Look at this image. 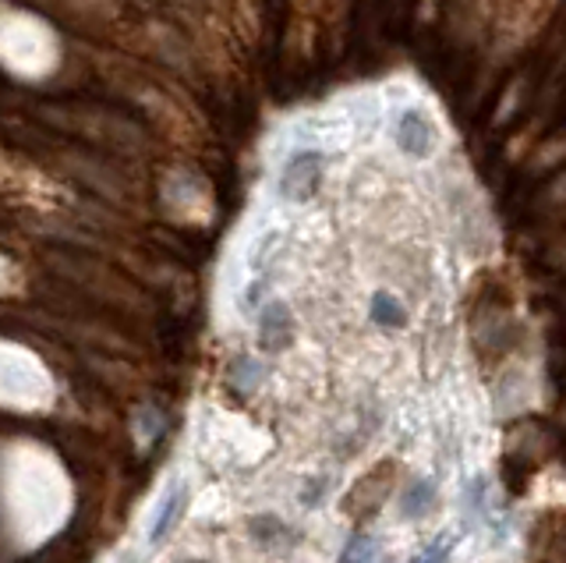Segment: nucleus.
<instances>
[{
    "label": "nucleus",
    "instance_id": "1",
    "mask_svg": "<svg viewBox=\"0 0 566 563\" xmlns=\"http://www.w3.org/2000/svg\"><path fill=\"white\" fill-rule=\"evenodd\" d=\"M394 138H397V149L407 156V160H424V156L436 153L439 132L432 125V117L421 107H407L394 121Z\"/></svg>",
    "mask_w": 566,
    "mask_h": 563
},
{
    "label": "nucleus",
    "instance_id": "2",
    "mask_svg": "<svg viewBox=\"0 0 566 563\" xmlns=\"http://www.w3.org/2000/svg\"><path fill=\"white\" fill-rule=\"evenodd\" d=\"M323 170H326V156L318 149H297L291 153L287 167H283V196L294 202L312 199L318 185H323Z\"/></svg>",
    "mask_w": 566,
    "mask_h": 563
},
{
    "label": "nucleus",
    "instance_id": "3",
    "mask_svg": "<svg viewBox=\"0 0 566 563\" xmlns=\"http://www.w3.org/2000/svg\"><path fill=\"white\" fill-rule=\"evenodd\" d=\"M389 486H394V468L389 465H382L379 471H371V475H365V479L354 486V492L347 497V510L354 518H365L368 510H376L379 503H382V497L389 492Z\"/></svg>",
    "mask_w": 566,
    "mask_h": 563
},
{
    "label": "nucleus",
    "instance_id": "4",
    "mask_svg": "<svg viewBox=\"0 0 566 563\" xmlns=\"http://www.w3.org/2000/svg\"><path fill=\"white\" fill-rule=\"evenodd\" d=\"M259 341H262V347H270V351H280V347L291 344V312H287V305L273 302L270 309L262 312Z\"/></svg>",
    "mask_w": 566,
    "mask_h": 563
},
{
    "label": "nucleus",
    "instance_id": "5",
    "mask_svg": "<svg viewBox=\"0 0 566 563\" xmlns=\"http://www.w3.org/2000/svg\"><path fill=\"white\" fill-rule=\"evenodd\" d=\"M432 503H436V486H432V482H415L411 489L403 492L400 514H403V518H411V521H418V518L429 514Z\"/></svg>",
    "mask_w": 566,
    "mask_h": 563
},
{
    "label": "nucleus",
    "instance_id": "6",
    "mask_svg": "<svg viewBox=\"0 0 566 563\" xmlns=\"http://www.w3.org/2000/svg\"><path fill=\"white\" fill-rule=\"evenodd\" d=\"M371 320H376L379 326H386V330H397V326H403L407 312H403V305L397 302V294L376 291V298H371Z\"/></svg>",
    "mask_w": 566,
    "mask_h": 563
},
{
    "label": "nucleus",
    "instance_id": "7",
    "mask_svg": "<svg viewBox=\"0 0 566 563\" xmlns=\"http://www.w3.org/2000/svg\"><path fill=\"white\" fill-rule=\"evenodd\" d=\"M376 556H379V545L376 542H371L368 535H354L344 545L340 563H376Z\"/></svg>",
    "mask_w": 566,
    "mask_h": 563
},
{
    "label": "nucleus",
    "instance_id": "8",
    "mask_svg": "<svg viewBox=\"0 0 566 563\" xmlns=\"http://www.w3.org/2000/svg\"><path fill=\"white\" fill-rule=\"evenodd\" d=\"M450 556H447V542H436V545H429L424 553H418L411 563H447Z\"/></svg>",
    "mask_w": 566,
    "mask_h": 563
}]
</instances>
